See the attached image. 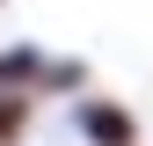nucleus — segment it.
Listing matches in <instances>:
<instances>
[{"label": "nucleus", "mask_w": 153, "mask_h": 146, "mask_svg": "<svg viewBox=\"0 0 153 146\" xmlns=\"http://www.w3.org/2000/svg\"><path fill=\"white\" fill-rule=\"evenodd\" d=\"M80 139L88 146H139V124L124 102H80Z\"/></svg>", "instance_id": "nucleus-1"}, {"label": "nucleus", "mask_w": 153, "mask_h": 146, "mask_svg": "<svg viewBox=\"0 0 153 146\" xmlns=\"http://www.w3.org/2000/svg\"><path fill=\"white\" fill-rule=\"evenodd\" d=\"M36 80H73V66H44L29 44L0 59V88H36Z\"/></svg>", "instance_id": "nucleus-2"}, {"label": "nucleus", "mask_w": 153, "mask_h": 146, "mask_svg": "<svg viewBox=\"0 0 153 146\" xmlns=\"http://www.w3.org/2000/svg\"><path fill=\"white\" fill-rule=\"evenodd\" d=\"M22 132H29V95L0 88V146H22Z\"/></svg>", "instance_id": "nucleus-3"}]
</instances>
